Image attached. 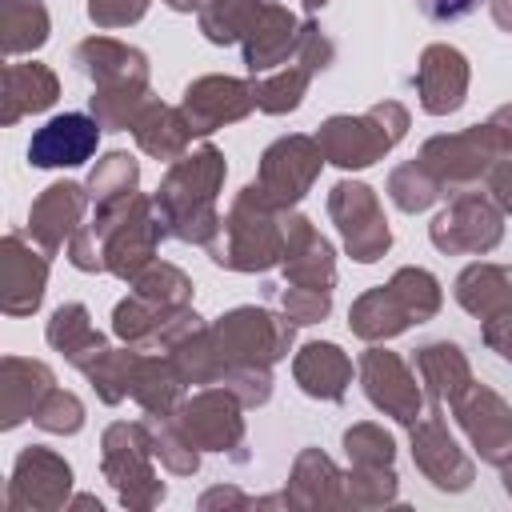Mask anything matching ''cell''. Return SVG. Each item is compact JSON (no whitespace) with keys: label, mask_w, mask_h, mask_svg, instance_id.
Returning a JSON list of instances; mask_svg holds the SVG:
<instances>
[{"label":"cell","mask_w":512,"mask_h":512,"mask_svg":"<svg viewBox=\"0 0 512 512\" xmlns=\"http://www.w3.org/2000/svg\"><path fill=\"white\" fill-rule=\"evenodd\" d=\"M96 136H100V124L80 116V112H64L56 120H48L32 144H28V160L36 168H56V164H84L96 148Z\"/></svg>","instance_id":"1"},{"label":"cell","mask_w":512,"mask_h":512,"mask_svg":"<svg viewBox=\"0 0 512 512\" xmlns=\"http://www.w3.org/2000/svg\"><path fill=\"white\" fill-rule=\"evenodd\" d=\"M480 0H420V8L432 16V20H456V16H468Z\"/></svg>","instance_id":"2"}]
</instances>
